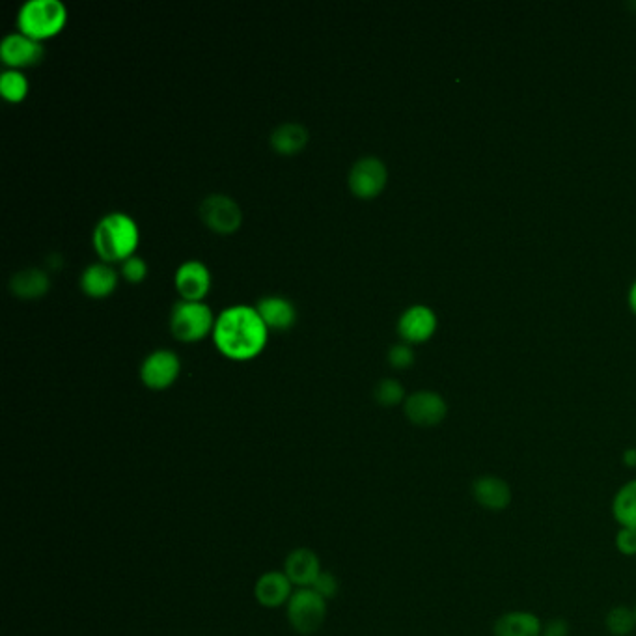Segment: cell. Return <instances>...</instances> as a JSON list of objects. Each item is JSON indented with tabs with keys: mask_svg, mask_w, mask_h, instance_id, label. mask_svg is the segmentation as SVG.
I'll list each match as a JSON object with an SVG mask.
<instances>
[{
	"mask_svg": "<svg viewBox=\"0 0 636 636\" xmlns=\"http://www.w3.org/2000/svg\"><path fill=\"white\" fill-rule=\"evenodd\" d=\"M45 56V45L27 34L15 30L0 42V60L6 68L21 70L40 64Z\"/></svg>",
	"mask_w": 636,
	"mask_h": 636,
	"instance_id": "9",
	"label": "cell"
},
{
	"mask_svg": "<svg viewBox=\"0 0 636 636\" xmlns=\"http://www.w3.org/2000/svg\"><path fill=\"white\" fill-rule=\"evenodd\" d=\"M181 372V360L176 351L168 347H159L148 353L140 364L142 383L153 390H165L170 387Z\"/></svg>",
	"mask_w": 636,
	"mask_h": 636,
	"instance_id": "7",
	"label": "cell"
},
{
	"mask_svg": "<svg viewBox=\"0 0 636 636\" xmlns=\"http://www.w3.org/2000/svg\"><path fill=\"white\" fill-rule=\"evenodd\" d=\"M198 213L202 221L211 230L219 234H230L236 232L243 222V211L234 198L228 194L213 193L208 194L202 202Z\"/></svg>",
	"mask_w": 636,
	"mask_h": 636,
	"instance_id": "6",
	"label": "cell"
},
{
	"mask_svg": "<svg viewBox=\"0 0 636 636\" xmlns=\"http://www.w3.org/2000/svg\"><path fill=\"white\" fill-rule=\"evenodd\" d=\"M308 129L299 122H284L277 125L271 133V146L273 150L282 155H293V153L303 152L308 144Z\"/></svg>",
	"mask_w": 636,
	"mask_h": 636,
	"instance_id": "20",
	"label": "cell"
},
{
	"mask_svg": "<svg viewBox=\"0 0 636 636\" xmlns=\"http://www.w3.org/2000/svg\"><path fill=\"white\" fill-rule=\"evenodd\" d=\"M616 547L625 556H635L636 554V530L633 528H622L616 536Z\"/></svg>",
	"mask_w": 636,
	"mask_h": 636,
	"instance_id": "28",
	"label": "cell"
},
{
	"mask_svg": "<svg viewBox=\"0 0 636 636\" xmlns=\"http://www.w3.org/2000/svg\"><path fill=\"white\" fill-rule=\"evenodd\" d=\"M256 308L269 329L286 331L297 321V308L288 297L282 295H263L258 299Z\"/></svg>",
	"mask_w": 636,
	"mask_h": 636,
	"instance_id": "16",
	"label": "cell"
},
{
	"mask_svg": "<svg viewBox=\"0 0 636 636\" xmlns=\"http://www.w3.org/2000/svg\"><path fill=\"white\" fill-rule=\"evenodd\" d=\"M612 515L622 528L636 530V480L623 485L612 502Z\"/></svg>",
	"mask_w": 636,
	"mask_h": 636,
	"instance_id": "21",
	"label": "cell"
},
{
	"mask_svg": "<svg viewBox=\"0 0 636 636\" xmlns=\"http://www.w3.org/2000/svg\"><path fill=\"white\" fill-rule=\"evenodd\" d=\"M472 497L478 506L487 512H504L512 504L513 493L510 484L493 474L478 476L471 485Z\"/></svg>",
	"mask_w": 636,
	"mask_h": 636,
	"instance_id": "13",
	"label": "cell"
},
{
	"mask_svg": "<svg viewBox=\"0 0 636 636\" xmlns=\"http://www.w3.org/2000/svg\"><path fill=\"white\" fill-rule=\"evenodd\" d=\"M140 230L137 221L125 211H111L97 221L92 243L103 262H124L137 252Z\"/></svg>",
	"mask_w": 636,
	"mask_h": 636,
	"instance_id": "2",
	"label": "cell"
},
{
	"mask_svg": "<svg viewBox=\"0 0 636 636\" xmlns=\"http://www.w3.org/2000/svg\"><path fill=\"white\" fill-rule=\"evenodd\" d=\"M217 316L204 301L180 299L170 312V329L180 342H196L213 332Z\"/></svg>",
	"mask_w": 636,
	"mask_h": 636,
	"instance_id": "4",
	"label": "cell"
},
{
	"mask_svg": "<svg viewBox=\"0 0 636 636\" xmlns=\"http://www.w3.org/2000/svg\"><path fill=\"white\" fill-rule=\"evenodd\" d=\"M439 319L433 308L426 305H413L405 308L398 319V334L407 344H424L437 331Z\"/></svg>",
	"mask_w": 636,
	"mask_h": 636,
	"instance_id": "11",
	"label": "cell"
},
{
	"mask_svg": "<svg viewBox=\"0 0 636 636\" xmlns=\"http://www.w3.org/2000/svg\"><path fill=\"white\" fill-rule=\"evenodd\" d=\"M374 398L383 407H394V405H400L407 400L405 388L394 377H385L375 385Z\"/></svg>",
	"mask_w": 636,
	"mask_h": 636,
	"instance_id": "24",
	"label": "cell"
},
{
	"mask_svg": "<svg viewBox=\"0 0 636 636\" xmlns=\"http://www.w3.org/2000/svg\"><path fill=\"white\" fill-rule=\"evenodd\" d=\"M122 275H124L125 280H129L133 284H139L144 278L148 277V263L135 252V254H131L129 258H125L124 262H122Z\"/></svg>",
	"mask_w": 636,
	"mask_h": 636,
	"instance_id": "26",
	"label": "cell"
},
{
	"mask_svg": "<svg viewBox=\"0 0 636 636\" xmlns=\"http://www.w3.org/2000/svg\"><path fill=\"white\" fill-rule=\"evenodd\" d=\"M28 88L30 83L23 71L6 68L0 73V92L8 101H14V103L23 101L27 97Z\"/></svg>",
	"mask_w": 636,
	"mask_h": 636,
	"instance_id": "22",
	"label": "cell"
},
{
	"mask_svg": "<svg viewBox=\"0 0 636 636\" xmlns=\"http://www.w3.org/2000/svg\"><path fill=\"white\" fill-rule=\"evenodd\" d=\"M66 23L68 8L62 0H25L17 12V30L40 42L60 34Z\"/></svg>",
	"mask_w": 636,
	"mask_h": 636,
	"instance_id": "3",
	"label": "cell"
},
{
	"mask_svg": "<svg viewBox=\"0 0 636 636\" xmlns=\"http://www.w3.org/2000/svg\"><path fill=\"white\" fill-rule=\"evenodd\" d=\"M211 336L224 357L250 360L262 353L269 338V327L256 305L237 303L222 308L217 314Z\"/></svg>",
	"mask_w": 636,
	"mask_h": 636,
	"instance_id": "1",
	"label": "cell"
},
{
	"mask_svg": "<svg viewBox=\"0 0 636 636\" xmlns=\"http://www.w3.org/2000/svg\"><path fill=\"white\" fill-rule=\"evenodd\" d=\"M51 288V278L40 267H25L10 278V290L21 299H38Z\"/></svg>",
	"mask_w": 636,
	"mask_h": 636,
	"instance_id": "19",
	"label": "cell"
},
{
	"mask_svg": "<svg viewBox=\"0 0 636 636\" xmlns=\"http://www.w3.org/2000/svg\"><path fill=\"white\" fill-rule=\"evenodd\" d=\"M387 359L392 368L405 370V368L413 366V362H415V349H413L411 344H407V342L401 340V342L394 344V346L388 349Z\"/></svg>",
	"mask_w": 636,
	"mask_h": 636,
	"instance_id": "25",
	"label": "cell"
},
{
	"mask_svg": "<svg viewBox=\"0 0 636 636\" xmlns=\"http://www.w3.org/2000/svg\"><path fill=\"white\" fill-rule=\"evenodd\" d=\"M627 299H629V308H631V312H633L636 316V280L635 284L631 286V290H629V297H627Z\"/></svg>",
	"mask_w": 636,
	"mask_h": 636,
	"instance_id": "31",
	"label": "cell"
},
{
	"mask_svg": "<svg viewBox=\"0 0 636 636\" xmlns=\"http://www.w3.org/2000/svg\"><path fill=\"white\" fill-rule=\"evenodd\" d=\"M118 284V271L111 263L96 262L84 267L81 275V288L88 297L101 299L111 295Z\"/></svg>",
	"mask_w": 636,
	"mask_h": 636,
	"instance_id": "17",
	"label": "cell"
},
{
	"mask_svg": "<svg viewBox=\"0 0 636 636\" xmlns=\"http://www.w3.org/2000/svg\"><path fill=\"white\" fill-rule=\"evenodd\" d=\"M635 612H636V607H635Z\"/></svg>",
	"mask_w": 636,
	"mask_h": 636,
	"instance_id": "32",
	"label": "cell"
},
{
	"mask_svg": "<svg viewBox=\"0 0 636 636\" xmlns=\"http://www.w3.org/2000/svg\"><path fill=\"white\" fill-rule=\"evenodd\" d=\"M605 625L612 636L631 635L636 627L635 609H631L627 605H618V607L610 609L607 618H605Z\"/></svg>",
	"mask_w": 636,
	"mask_h": 636,
	"instance_id": "23",
	"label": "cell"
},
{
	"mask_svg": "<svg viewBox=\"0 0 636 636\" xmlns=\"http://www.w3.org/2000/svg\"><path fill=\"white\" fill-rule=\"evenodd\" d=\"M327 599L316 594L312 588H299L288 603V618L291 627L299 635H314L327 618Z\"/></svg>",
	"mask_w": 636,
	"mask_h": 636,
	"instance_id": "5",
	"label": "cell"
},
{
	"mask_svg": "<svg viewBox=\"0 0 636 636\" xmlns=\"http://www.w3.org/2000/svg\"><path fill=\"white\" fill-rule=\"evenodd\" d=\"M347 181H349V189L355 196L375 198L387 187V165L375 155H364L351 166Z\"/></svg>",
	"mask_w": 636,
	"mask_h": 636,
	"instance_id": "8",
	"label": "cell"
},
{
	"mask_svg": "<svg viewBox=\"0 0 636 636\" xmlns=\"http://www.w3.org/2000/svg\"><path fill=\"white\" fill-rule=\"evenodd\" d=\"M284 573L290 579L291 584H297L301 588H310L321 573L318 554L310 549H295L284 562Z\"/></svg>",
	"mask_w": 636,
	"mask_h": 636,
	"instance_id": "15",
	"label": "cell"
},
{
	"mask_svg": "<svg viewBox=\"0 0 636 636\" xmlns=\"http://www.w3.org/2000/svg\"><path fill=\"white\" fill-rule=\"evenodd\" d=\"M310 588H312L316 594L321 595L323 599H331V597L338 594V579H336L332 573L321 571L318 579L314 581V584H312Z\"/></svg>",
	"mask_w": 636,
	"mask_h": 636,
	"instance_id": "27",
	"label": "cell"
},
{
	"mask_svg": "<svg viewBox=\"0 0 636 636\" xmlns=\"http://www.w3.org/2000/svg\"><path fill=\"white\" fill-rule=\"evenodd\" d=\"M623 463L627 467H635L636 465V450L635 448H629L625 454H623Z\"/></svg>",
	"mask_w": 636,
	"mask_h": 636,
	"instance_id": "30",
	"label": "cell"
},
{
	"mask_svg": "<svg viewBox=\"0 0 636 636\" xmlns=\"http://www.w3.org/2000/svg\"><path fill=\"white\" fill-rule=\"evenodd\" d=\"M291 586L293 584L284 571H269V573H263L256 582L254 595L265 609H278L284 603H290L291 595H293Z\"/></svg>",
	"mask_w": 636,
	"mask_h": 636,
	"instance_id": "14",
	"label": "cell"
},
{
	"mask_svg": "<svg viewBox=\"0 0 636 636\" xmlns=\"http://www.w3.org/2000/svg\"><path fill=\"white\" fill-rule=\"evenodd\" d=\"M543 623L534 612L512 610L498 618L493 625L495 636H541Z\"/></svg>",
	"mask_w": 636,
	"mask_h": 636,
	"instance_id": "18",
	"label": "cell"
},
{
	"mask_svg": "<svg viewBox=\"0 0 636 636\" xmlns=\"http://www.w3.org/2000/svg\"><path fill=\"white\" fill-rule=\"evenodd\" d=\"M176 290L185 301H202L211 290V271L200 260H185L174 275Z\"/></svg>",
	"mask_w": 636,
	"mask_h": 636,
	"instance_id": "12",
	"label": "cell"
},
{
	"mask_svg": "<svg viewBox=\"0 0 636 636\" xmlns=\"http://www.w3.org/2000/svg\"><path fill=\"white\" fill-rule=\"evenodd\" d=\"M403 411L420 428L439 426L448 415V405L439 392L433 390H416L403 401Z\"/></svg>",
	"mask_w": 636,
	"mask_h": 636,
	"instance_id": "10",
	"label": "cell"
},
{
	"mask_svg": "<svg viewBox=\"0 0 636 636\" xmlns=\"http://www.w3.org/2000/svg\"><path fill=\"white\" fill-rule=\"evenodd\" d=\"M541 636H569V623L562 618H554L543 625Z\"/></svg>",
	"mask_w": 636,
	"mask_h": 636,
	"instance_id": "29",
	"label": "cell"
}]
</instances>
